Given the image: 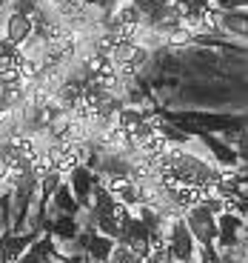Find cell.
<instances>
[{
    "instance_id": "1",
    "label": "cell",
    "mask_w": 248,
    "mask_h": 263,
    "mask_svg": "<svg viewBox=\"0 0 248 263\" xmlns=\"http://www.w3.org/2000/svg\"><path fill=\"white\" fill-rule=\"evenodd\" d=\"M166 246H169L171 260H180V263H194L197 260V243H194V237H191V232H189V226H185L183 217L169 220Z\"/></svg>"
},
{
    "instance_id": "2",
    "label": "cell",
    "mask_w": 248,
    "mask_h": 263,
    "mask_svg": "<svg viewBox=\"0 0 248 263\" xmlns=\"http://www.w3.org/2000/svg\"><path fill=\"white\" fill-rule=\"evenodd\" d=\"M183 220H185V226H189L191 237H194V243L211 246L217 240V220H214V215H209L205 209L194 206L191 212H185V215H183Z\"/></svg>"
},
{
    "instance_id": "3",
    "label": "cell",
    "mask_w": 248,
    "mask_h": 263,
    "mask_svg": "<svg viewBox=\"0 0 248 263\" xmlns=\"http://www.w3.org/2000/svg\"><path fill=\"white\" fill-rule=\"evenodd\" d=\"M92 178H94V172L89 169V166H77V169L69 175V189H72L74 200H77L80 206H89L92 203Z\"/></svg>"
},
{
    "instance_id": "4",
    "label": "cell",
    "mask_w": 248,
    "mask_h": 263,
    "mask_svg": "<svg viewBox=\"0 0 248 263\" xmlns=\"http://www.w3.org/2000/svg\"><path fill=\"white\" fill-rule=\"evenodd\" d=\"M29 37H32V20H29L26 14H20V12H12L9 20H6V40L20 49Z\"/></svg>"
},
{
    "instance_id": "5",
    "label": "cell",
    "mask_w": 248,
    "mask_h": 263,
    "mask_svg": "<svg viewBox=\"0 0 248 263\" xmlns=\"http://www.w3.org/2000/svg\"><path fill=\"white\" fill-rule=\"evenodd\" d=\"M146 118H149V115L140 112V109H134V106H123V109H120V115H117V120H114V126H117V129H123L129 138H134V135H137V129L146 123Z\"/></svg>"
},
{
    "instance_id": "6",
    "label": "cell",
    "mask_w": 248,
    "mask_h": 263,
    "mask_svg": "<svg viewBox=\"0 0 248 263\" xmlns=\"http://www.w3.org/2000/svg\"><path fill=\"white\" fill-rule=\"evenodd\" d=\"M80 92H83V83H77V80H69V83H63L57 89V109L60 112H72L74 106L80 103Z\"/></svg>"
},
{
    "instance_id": "7",
    "label": "cell",
    "mask_w": 248,
    "mask_h": 263,
    "mask_svg": "<svg viewBox=\"0 0 248 263\" xmlns=\"http://www.w3.org/2000/svg\"><path fill=\"white\" fill-rule=\"evenodd\" d=\"M111 20L117 23V26H143V14H140V9L134 6V3H120L117 12L111 14Z\"/></svg>"
},
{
    "instance_id": "8",
    "label": "cell",
    "mask_w": 248,
    "mask_h": 263,
    "mask_svg": "<svg viewBox=\"0 0 248 263\" xmlns=\"http://www.w3.org/2000/svg\"><path fill=\"white\" fill-rule=\"evenodd\" d=\"M111 249H114V240L106 235H92L89 237V255H92L94 263H106L111 255Z\"/></svg>"
},
{
    "instance_id": "9",
    "label": "cell",
    "mask_w": 248,
    "mask_h": 263,
    "mask_svg": "<svg viewBox=\"0 0 248 263\" xmlns=\"http://www.w3.org/2000/svg\"><path fill=\"white\" fill-rule=\"evenodd\" d=\"M54 203L60 206V212H66L69 217H74V212H80V203L74 200V195H72V189L66 183H60L57 186V192H54Z\"/></svg>"
},
{
    "instance_id": "10",
    "label": "cell",
    "mask_w": 248,
    "mask_h": 263,
    "mask_svg": "<svg viewBox=\"0 0 248 263\" xmlns=\"http://www.w3.org/2000/svg\"><path fill=\"white\" fill-rule=\"evenodd\" d=\"M12 146L17 149V155H20L23 160H26V163H32V160L40 155L37 140H34V138H29V135H23V138H12Z\"/></svg>"
},
{
    "instance_id": "11",
    "label": "cell",
    "mask_w": 248,
    "mask_h": 263,
    "mask_svg": "<svg viewBox=\"0 0 248 263\" xmlns=\"http://www.w3.org/2000/svg\"><path fill=\"white\" fill-rule=\"evenodd\" d=\"M0 98H3L6 109L17 106L20 100L26 98V83H9V86H0Z\"/></svg>"
},
{
    "instance_id": "12",
    "label": "cell",
    "mask_w": 248,
    "mask_h": 263,
    "mask_svg": "<svg viewBox=\"0 0 248 263\" xmlns=\"http://www.w3.org/2000/svg\"><path fill=\"white\" fill-rule=\"evenodd\" d=\"M0 246H3V252H6V263H14L23 252L29 249V240L26 237H6Z\"/></svg>"
},
{
    "instance_id": "13",
    "label": "cell",
    "mask_w": 248,
    "mask_h": 263,
    "mask_svg": "<svg viewBox=\"0 0 248 263\" xmlns=\"http://www.w3.org/2000/svg\"><path fill=\"white\" fill-rule=\"evenodd\" d=\"M77 235V220L69 215L57 217V223H54V237H60V240H69V237Z\"/></svg>"
},
{
    "instance_id": "14",
    "label": "cell",
    "mask_w": 248,
    "mask_h": 263,
    "mask_svg": "<svg viewBox=\"0 0 248 263\" xmlns=\"http://www.w3.org/2000/svg\"><path fill=\"white\" fill-rule=\"evenodd\" d=\"M94 220H97V229H100L97 235H106V237H111V240L120 235V229H117V223H114L111 215H100V217H94Z\"/></svg>"
},
{
    "instance_id": "15",
    "label": "cell",
    "mask_w": 248,
    "mask_h": 263,
    "mask_svg": "<svg viewBox=\"0 0 248 263\" xmlns=\"http://www.w3.org/2000/svg\"><path fill=\"white\" fill-rule=\"evenodd\" d=\"M114 46H117V43H114V37H111L109 32H103L97 40H94V54H103V58H111Z\"/></svg>"
},
{
    "instance_id": "16",
    "label": "cell",
    "mask_w": 248,
    "mask_h": 263,
    "mask_svg": "<svg viewBox=\"0 0 248 263\" xmlns=\"http://www.w3.org/2000/svg\"><path fill=\"white\" fill-rule=\"evenodd\" d=\"M60 183H63V178H60V175H57V172H49V175H46V178H43V180H40V186H43V195H54V192H57V186Z\"/></svg>"
},
{
    "instance_id": "17",
    "label": "cell",
    "mask_w": 248,
    "mask_h": 263,
    "mask_svg": "<svg viewBox=\"0 0 248 263\" xmlns=\"http://www.w3.org/2000/svg\"><path fill=\"white\" fill-rule=\"evenodd\" d=\"M169 40H171V43H189V40H191V34L185 32L183 26H180V29H174V32L169 34Z\"/></svg>"
},
{
    "instance_id": "18",
    "label": "cell",
    "mask_w": 248,
    "mask_h": 263,
    "mask_svg": "<svg viewBox=\"0 0 248 263\" xmlns=\"http://www.w3.org/2000/svg\"><path fill=\"white\" fill-rule=\"evenodd\" d=\"M43 263H69V260H66V257L60 255V252H49L46 260H43Z\"/></svg>"
},
{
    "instance_id": "19",
    "label": "cell",
    "mask_w": 248,
    "mask_h": 263,
    "mask_svg": "<svg viewBox=\"0 0 248 263\" xmlns=\"http://www.w3.org/2000/svg\"><path fill=\"white\" fill-rule=\"evenodd\" d=\"M211 3H214V0H211ZM217 3H220V6H231L234 0H217ZM237 3H245V0H237Z\"/></svg>"
},
{
    "instance_id": "20",
    "label": "cell",
    "mask_w": 248,
    "mask_h": 263,
    "mask_svg": "<svg viewBox=\"0 0 248 263\" xmlns=\"http://www.w3.org/2000/svg\"><path fill=\"white\" fill-rule=\"evenodd\" d=\"M0 263H6V252H3V246H0Z\"/></svg>"
},
{
    "instance_id": "21",
    "label": "cell",
    "mask_w": 248,
    "mask_h": 263,
    "mask_svg": "<svg viewBox=\"0 0 248 263\" xmlns=\"http://www.w3.org/2000/svg\"><path fill=\"white\" fill-rule=\"evenodd\" d=\"M3 3H6V0H0V6H3Z\"/></svg>"
}]
</instances>
